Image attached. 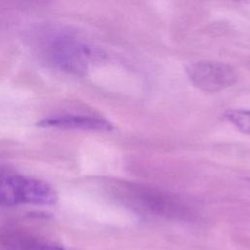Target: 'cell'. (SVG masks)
I'll return each instance as SVG.
<instances>
[{"label": "cell", "mask_w": 250, "mask_h": 250, "mask_svg": "<svg viewBox=\"0 0 250 250\" xmlns=\"http://www.w3.org/2000/svg\"><path fill=\"white\" fill-rule=\"evenodd\" d=\"M121 200L138 212L166 219L188 221L193 210L182 198L164 190L133 183H121L117 188Z\"/></svg>", "instance_id": "6da1fadb"}, {"label": "cell", "mask_w": 250, "mask_h": 250, "mask_svg": "<svg viewBox=\"0 0 250 250\" xmlns=\"http://www.w3.org/2000/svg\"><path fill=\"white\" fill-rule=\"evenodd\" d=\"M56 190L47 183L9 171H0V206L21 204L53 205L57 202Z\"/></svg>", "instance_id": "7a4b0ae2"}, {"label": "cell", "mask_w": 250, "mask_h": 250, "mask_svg": "<svg viewBox=\"0 0 250 250\" xmlns=\"http://www.w3.org/2000/svg\"><path fill=\"white\" fill-rule=\"evenodd\" d=\"M186 70L188 79L196 88L209 93L229 88L237 80L235 69L231 65L216 61L194 62Z\"/></svg>", "instance_id": "3957f363"}, {"label": "cell", "mask_w": 250, "mask_h": 250, "mask_svg": "<svg viewBox=\"0 0 250 250\" xmlns=\"http://www.w3.org/2000/svg\"><path fill=\"white\" fill-rule=\"evenodd\" d=\"M0 250H65L61 244L16 229H0Z\"/></svg>", "instance_id": "277c9868"}, {"label": "cell", "mask_w": 250, "mask_h": 250, "mask_svg": "<svg viewBox=\"0 0 250 250\" xmlns=\"http://www.w3.org/2000/svg\"><path fill=\"white\" fill-rule=\"evenodd\" d=\"M43 128H58V129H75L88 131H110L112 124L106 119L92 116V115H61L45 118L37 123Z\"/></svg>", "instance_id": "5b68a950"}, {"label": "cell", "mask_w": 250, "mask_h": 250, "mask_svg": "<svg viewBox=\"0 0 250 250\" xmlns=\"http://www.w3.org/2000/svg\"><path fill=\"white\" fill-rule=\"evenodd\" d=\"M225 118L239 131L250 135V110L231 109L225 113Z\"/></svg>", "instance_id": "8992f818"}, {"label": "cell", "mask_w": 250, "mask_h": 250, "mask_svg": "<svg viewBox=\"0 0 250 250\" xmlns=\"http://www.w3.org/2000/svg\"><path fill=\"white\" fill-rule=\"evenodd\" d=\"M225 1H231L236 3H250V0H225Z\"/></svg>", "instance_id": "52a82bcc"}]
</instances>
